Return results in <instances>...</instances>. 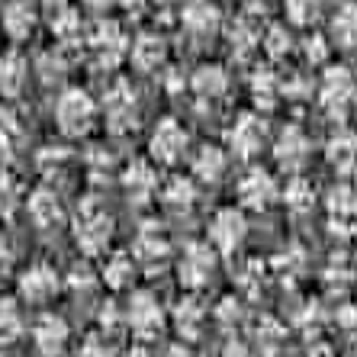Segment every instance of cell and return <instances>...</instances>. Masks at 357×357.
I'll return each mask as SVG.
<instances>
[{"label":"cell","mask_w":357,"mask_h":357,"mask_svg":"<svg viewBox=\"0 0 357 357\" xmlns=\"http://www.w3.org/2000/svg\"><path fill=\"white\" fill-rule=\"evenodd\" d=\"M319 107L328 119L335 123H344L351 116V109L357 107V81L348 68L332 65L325 68L322 77H319Z\"/></svg>","instance_id":"cell-1"},{"label":"cell","mask_w":357,"mask_h":357,"mask_svg":"<svg viewBox=\"0 0 357 357\" xmlns=\"http://www.w3.org/2000/svg\"><path fill=\"white\" fill-rule=\"evenodd\" d=\"M52 116H55V126H59V132L65 139H81L93 129L97 123V103L87 91L81 87H68L61 91V97L55 100V109H52Z\"/></svg>","instance_id":"cell-2"},{"label":"cell","mask_w":357,"mask_h":357,"mask_svg":"<svg viewBox=\"0 0 357 357\" xmlns=\"http://www.w3.org/2000/svg\"><path fill=\"white\" fill-rule=\"evenodd\" d=\"M165 322H167V312L161 309L158 296L149 290H135L132 299L126 303V312H123V325L142 344L155 341L161 332H165Z\"/></svg>","instance_id":"cell-3"},{"label":"cell","mask_w":357,"mask_h":357,"mask_svg":"<svg viewBox=\"0 0 357 357\" xmlns=\"http://www.w3.org/2000/svg\"><path fill=\"white\" fill-rule=\"evenodd\" d=\"M248 238V219H245V209L238 206H222L213 213L206 225V245L216 255H235V251L245 245Z\"/></svg>","instance_id":"cell-4"},{"label":"cell","mask_w":357,"mask_h":357,"mask_svg":"<svg viewBox=\"0 0 357 357\" xmlns=\"http://www.w3.org/2000/svg\"><path fill=\"white\" fill-rule=\"evenodd\" d=\"M109 238H113V216L107 213V206H100V203H84V206L77 209V219H75L77 248L87 251V255H100V251H107Z\"/></svg>","instance_id":"cell-5"},{"label":"cell","mask_w":357,"mask_h":357,"mask_svg":"<svg viewBox=\"0 0 357 357\" xmlns=\"http://www.w3.org/2000/svg\"><path fill=\"white\" fill-rule=\"evenodd\" d=\"M59 290H61V274L52 264H45V261L29 264L17 277V293L29 306H45V303H52L59 296Z\"/></svg>","instance_id":"cell-6"},{"label":"cell","mask_w":357,"mask_h":357,"mask_svg":"<svg viewBox=\"0 0 357 357\" xmlns=\"http://www.w3.org/2000/svg\"><path fill=\"white\" fill-rule=\"evenodd\" d=\"M216 264H219V255L209 248L206 241H197V245H187L181 255V264H177V274H181V283L187 290H203L213 283L216 277Z\"/></svg>","instance_id":"cell-7"},{"label":"cell","mask_w":357,"mask_h":357,"mask_svg":"<svg viewBox=\"0 0 357 357\" xmlns=\"http://www.w3.org/2000/svg\"><path fill=\"white\" fill-rule=\"evenodd\" d=\"M187 145H190V135L177 119H158V126L151 129L149 135V151L158 165H177V161L187 155Z\"/></svg>","instance_id":"cell-8"},{"label":"cell","mask_w":357,"mask_h":357,"mask_svg":"<svg viewBox=\"0 0 357 357\" xmlns=\"http://www.w3.org/2000/svg\"><path fill=\"white\" fill-rule=\"evenodd\" d=\"M267 142V126L258 113H241L232 126H229V151L235 158L251 161L255 155H261Z\"/></svg>","instance_id":"cell-9"},{"label":"cell","mask_w":357,"mask_h":357,"mask_svg":"<svg viewBox=\"0 0 357 357\" xmlns=\"http://www.w3.org/2000/svg\"><path fill=\"white\" fill-rule=\"evenodd\" d=\"M235 193H238V203L245 209L261 213V209L274 206V199L280 197V187H277V181H274L271 171H264V167H251L248 174H241Z\"/></svg>","instance_id":"cell-10"},{"label":"cell","mask_w":357,"mask_h":357,"mask_svg":"<svg viewBox=\"0 0 357 357\" xmlns=\"http://www.w3.org/2000/svg\"><path fill=\"white\" fill-rule=\"evenodd\" d=\"M33 344L42 357H61L71 344V328H68L65 316L59 312H42L33 322Z\"/></svg>","instance_id":"cell-11"},{"label":"cell","mask_w":357,"mask_h":357,"mask_svg":"<svg viewBox=\"0 0 357 357\" xmlns=\"http://www.w3.org/2000/svg\"><path fill=\"white\" fill-rule=\"evenodd\" d=\"M103 116H107L113 132H129V129H135L139 109H135V93L129 84H116V87L107 93V100H103Z\"/></svg>","instance_id":"cell-12"},{"label":"cell","mask_w":357,"mask_h":357,"mask_svg":"<svg viewBox=\"0 0 357 357\" xmlns=\"http://www.w3.org/2000/svg\"><path fill=\"white\" fill-rule=\"evenodd\" d=\"M309 155H312V142H309V135L299 129V126H287L280 135H277L274 142V158L280 167H287V171H299V167L309 161Z\"/></svg>","instance_id":"cell-13"},{"label":"cell","mask_w":357,"mask_h":357,"mask_svg":"<svg viewBox=\"0 0 357 357\" xmlns=\"http://www.w3.org/2000/svg\"><path fill=\"white\" fill-rule=\"evenodd\" d=\"M219 20H222V13H219V7L213 0H187L181 10V23H183V29H187V36H193V39L216 36Z\"/></svg>","instance_id":"cell-14"},{"label":"cell","mask_w":357,"mask_h":357,"mask_svg":"<svg viewBox=\"0 0 357 357\" xmlns=\"http://www.w3.org/2000/svg\"><path fill=\"white\" fill-rule=\"evenodd\" d=\"M325 161L335 174L354 177L357 174V132H335L325 145Z\"/></svg>","instance_id":"cell-15"},{"label":"cell","mask_w":357,"mask_h":357,"mask_svg":"<svg viewBox=\"0 0 357 357\" xmlns=\"http://www.w3.org/2000/svg\"><path fill=\"white\" fill-rule=\"evenodd\" d=\"M328 45L341 52L357 49V3H341L328 20V33H325Z\"/></svg>","instance_id":"cell-16"},{"label":"cell","mask_w":357,"mask_h":357,"mask_svg":"<svg viewBox=\"0 0 357 357\" xmlns=\"http://www.w3.org/2000/svg\"><path fill=\"white\" fill-rule=\"evenodd\" d=\"M36 7L29 0H10L3 13H0V26H3V33L10 36L13 42H23L36 33Z\"/></svg>","instance_id":"cell-17"},{"label":"cell","mask_w":357,"mask_h":357,"mask_svg":"<svg viewBox=\"0 0 357 357\" xmlns=\"http://www.w3.org/2000/svg\"><path fill=\"white\" fill-rule=\"evenodd\" d=\"M167 251H171V245H167V235L161 232V229H158L155 222H149L139 235H135V248H132L135 264L151 267L155 261H165V258H167Z\"/></svg>","instance_id":"cell-18"},{"label":"cell","mask_w":357,"mask_h":357,"mask_svg":"<svg viewBox=\"0 0 357 357\" xmlns=\"http://www.w3.org/2000/svg\"><path fill=\"white\" fill-rule=\"evenodd\" d=\"M229 167V155L219 145H199L193 155V177L199 183H219Z\"/></svg>","instance_id":"cell-19"},{"label":"cell","mask_w":357,"mask_h":357,"mask_svg":"<svg viewBox=\"0 0 357 357\" xmlns=\"http://www.w3.org/2000/svg\"><path fill=\"white\" fill-rule=\"evenodd\" d=\"M26 81H29V61L20 52L0 55V93L3 97H20Z\"/></svg>","instance_id":"cell-20"},{"label":"cell","mask_w":357,"mask_h":357,"mask_svg":"<svg viewBox=\"0 0 357 357\" xmlns=\"http://www.w3.org/2000/svg\"><path fill=\"white\" fill-rule=\"evenodd\" d=\"M135 271H139V264H135L132 255L113 251L107 258V264H103V271H100V277H103V283H107L109 290H129L135 280Z\"/></svg>","instance_id":"cell-21"},{"label":"cell","mask_w":357,"mask_h":357,"mask_svg":"<svg viewBox=\"0 0 357 357\" xmlns=\"http://www.w3.org/2000/svg\"><path fill=\"white\" fill-rule=\"evenodd\" d=\"M190 87L199 100H222L229 93V75L219 65H203V68H197Z\"/></svg>","instance_id":"cell-22"},{"label":"cell","mask_w":357,"mask_h":357,"mask_svg":"<svg viewBox=\"0 0 357 357\" xmlns=\"http://www.w3.org/2000/svg\"><path fill=\"white\" fill-rule=\"evenodd\" d=\"M280 197H283V206L290 209L293 216H306V213H312V206H316V187L299 174H293L290 181H287Z\"/></svg>","instance_id":"cell-23"},{"label":"cell","mask_w":357,"mask_h":357,"mask_svg":"<svg viewBox=\"0 0 357 357\" xmlns=\"http://www.w3.org/2000/svg\"><path fill=\"white\" fill-rule=\"evenodd\" d=\"M171 319H174V325H177V332H181V335L197 338L199 328H203V322H206V306H203L197 296H183L181 303L174 306Z\"/></svg>","instance_id":"cell-24"},{"label":"cell","mask_w":357,"mask_h":357,"mask_svg":"<svg viewBox=\"0 0 357 357\" xmlns=\"http://www.w3.org/2000/svg\"><path fill=\"white\" fill-rule=\"evenodd\" d=\"M26 209H29V216H33V222L39 225V229H52L55 222H61V203L59 197L52 190H36L33 197L26 199Z\"/></svg>","instance_id":"cell-25"},{"label":"cell","mask_w":357,"mask_h":357,"mask_svg":"<svg viewBox=\"0 0 357 357\" xmlns=\"http://www.w3.org/2000/svg\"><path fill=\"white\" fill-rule=\"evenodd\" d=\"M123 183H126V193H129V197H135L139 203H145L151 193L158 190V174H155V167H151V165L135 161V165H129Z\"/></svg>","instance_id":"cell-26"},{"label":"cell","mask_w":357,"mask_h":357,"mask_svg":"<svg viewBox=\"0 0 357 357\" xmlns=\"http://www.w3.org/2000/svg\"><path fill=\"white\" fill-rule=\"evenodd\" d=\"M26 332V316L20 299H0V341L10 344V341L23 338Z\"/></svg>","instance_id":"cell-27"},{"label":"cell","mask_w":357,"mask_h":357,"mask_svg":"<svg viewBox=\"0 0 357 357\" xmlns=\"http://www.w3.org/2000/svg\"><path fill=\"white\" fill-rule=\"evenodd\" d=\"M165 59V42L158 36H139L132 45V65L142 71H155Z\"/></svg>","instance_id":"cell-28"},{"label":"cell","mask_w":357,"mask_h":357,"mask_svg":"<svg viewBox=\"0 0 357 357\" xmlns=\"http://www.w3.org/2000/svg\"><path fill=\"white\" fill-rule=\"evenodd\" d=\"M161 199H165V206H171V209H190L193 199H197V187H193L190 177H171V181L161 187Z\"/></svg>","instance_id":"cell-29"},{"label":"cell","mask_w":357,"mask_h":357,"mask_svg":"<svg viewBox=\"0 0 357 357\" xmlns=\"http://www.w3.org/2000/svg\"><path fill=\"white\" fill-rule=\"evenodd\" d=\"M328 209H332V216L338 219V225H344V219H357V190L351 183H338V187L328 193Z\"/></svg>","instance_id":"cell-30"},{"label":"cell","mask_w":357,"mask_h":357,"mask_svg":"<svg viewBox=\"0 0 357 357\" xmlns=\"http://www.w3.org/2000/svg\"><path fill=\"white\" fill-rule=\"evenodd\" d=\"M283 13L293 26H312L322 17V0H283Z\"/></svg>","instance_id":"cell-31"},{"label":"cell","mask_w":357,"mask_h":357,"mask_svg":"<svg viewBox=\"0 0 357 357\" xmlns=\"http://www.w3.org/2000/svg\"><path fill=\"white\" fill-rule=\"evenodd\" d=\"M261 45H264V52L271 55V59L280 61V59L290 55L293 39H290V33H287V26H271V29L261 36Z\"/></svg>","instance_id":"cell-32"},{"label":"cell","mask_w":357,"mask_h":357,"mask_svg":"<svg viewBox=\"0 0 357 357\" xmlns=\"http://www.w3.org/2000/svg\"><path fill=\"white\" fill-rule=\"evenodd\" d=\"M251 93H255V100H258L261 107H274L277 93H280V81L271 71H258L255 81H251Z\"/></svg>","instance_id":"cell-33"},{"label":"cell","mask_w":357,"mask_h":357,"mask_svg":"<svg viewBox=\"0 0 357 357\" xmlns=\"http://www.w3.org/2000/svg\"><path fill=\"white\" fill-rule=\"evenodd\" d=\"M303 55H306L309 65H325L328 55H332V45H328L325 36H309V39L303 42Z\"/></svg>","instance_id":"cell-34"},{"label":"cell","mask_w":357,"mask_h":357,"mask_svg":"<svg viewBox=\"0 0 357 357\" xmlns=\"http://www.w3.org/2000/svg\"><path fill=\"white\" fill-rule=\"evenodd\" d=\"M232 42L238 45V52L245 55L248 49H255V45H261V29L255 23H235V29H232ZM232 45V49H235Z\"/></svg>","instance_id":"cell-35"},{"label":"cell","mask_w":357,"mask_h":357,"mask_svg":"<svg viewBox=\"0 0 357 357\" xmlns=\"http://www.w3.org/2000/svg\"><path fill=\"white\" fill-rule=\"evenodd\" d=\"M52 33L59 36L61 42H71V39H75V36L81 33V20H77L75 10H65V13H61V17L52 23Z\"/></svg>","instance_id":"cell-36"},{"label":"cell","mask_w":357,"mask_h":357,"mask_svg":"<svg viewBox=\"0 0 357 357\" xmlns=\"http://www.w3.org/2000/svg\"><path fill=\"white\" fill-rule=\"evenodd\" d=\"M17 203H20V183L10 174H0V213H10Z\"/></svg>","instance_id":"cell-37"},{"label":"cell","mask_w":357,"mask_h":357,"mask_svg":"<svg viewBox=\"0 0 357 357\" xmlns=\"http://www.w3.org/2000/svg\"><path fill=\"white\" fill-rule=\"evenodd\" d=\"M77 357H116V354H113V348H109L107 341L87 338V341L81 344V351H77Z\"/></svg>","instance_id":"cell-38"},{"label":"cell","mask_w":357,"mask_h":357,"mask_svg":"<svg viewBox=\"0 0 357 357\" xmlns=\"http://www.w3.org/2000/svg\"><path fill=\"white\" fill-rule=\"evenodd\" d=\"M222 357H255V354H251V351L245 348V344H235V341H232V344L225 348V354H222Z\"/></svg>","instance_id":"cell-39"},{"label":"cell","mask_w":357,"mask_h":357,"mask_svg":"<svg viewBox=\"0 0 357 357\" xmlns=\"http://www.w3.org/2000/svg\"><path fill=\"white\" fill-rule=\"evenodd\" d=\"M10 264V245H7V238H3V232H0V271Z\"/></svg>","instance_id":"cell-40"},{"label":"cell","mask_w":357,"mask_h":357,"mask_svg":"<svg viewBox=\"0 0 357 357\" xmlns=\"http://www.w3.org/2000/svg\"><path fill=\"white\" fill-rule=\"evenodd\" d=\"M165 357H197V354H193L190 348H183V344H171Z\"/></svg>","instance_id":"cell-41"},{"label":"cell","mask_w":357,"mask_h":357,"mask_svg":"<svg viewBox=\"0 0 357 357\" xmlns=\"http://www.w3.org/2000/svg\"><path fill=\"white\" fill-rule=\"evenodd\" d=\"M126 357H158V354H151V348H149V344H135V348L129 351V354H126Z\"/></svg>","instance_id":"cell-42"},{"label":"cell","mask_w":357,"mask_h":357,"mask_svg":"<svg viewBox=\"0 0 357 357\" xmlns=\"http://www.w3.org/2000/svg\"><path fill=\"white\" fill-rule=\"evenodd\" d=\"M87 3H91L93 10H107V7H113L116 0H87Z\"/></svg>","instance_id":"cell-43"},{"label":"cell","mask_w":357,"mask_h":357,"mask_svg":"<svg viewBox=\"0 0 357 357\" xmlns=\"http://www.w3.org/2000/svg\"><path fill=\"white\" fill-rule=\"evenodd\" d=\"M42 3H45V7H49V10H61V7H65V3H68V0H42Z\"/></svg>","instance_id":"cell-44"},{"label":"cell","mask_w":357,"mask_h":357,"mask_svg":"<svg viewBox=\"0 0 357 357\" xmlns=\"http://www.w3.org/2000/svg\"><path fill=\"white\" fill-rule=\"evenodd\" d=\"M312 357H328V354H312Z\"/></svg>","instance_id":"cell-45"},{"label":"cell","mask_w":357,"mask_h":357,"mask_svg":"<svg viewBox=\"0 0 357 357\" xmlns=\"http://www.w3.org/2000/svg\"><path fill=\"white\" fill-rule=\"evenodd\" d=\"M255 3H267V0H255Z\"/></svg>","instance_id":"cell-46"},{"label":"cell","mask_w":357,"mask_h":357,"mask_svg":"<svg viewBox=\"0 0 357 357\" xmlns=\"http://www.w3.org/2000/svg\"><path fill=\"white\" fill-rule=\"evenodd\" d=\"M354 81H357V75H354Z\"/></svg>","instance_id":"cell-47"}]
</instances>
